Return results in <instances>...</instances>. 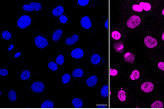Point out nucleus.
Returning a JSON list of instances; mask_svg holds the SVG:
<instances>
[{
    "label": "nucleus",
    "mask_w": 164,
    "mask_h": 109,
    "mask_svg": "<svg viewBox=\"0 0 164 109\" xmlns=\"http://www.w3.org/2000/svg\"><path fill=\"white\" fill-rule=\"evenodd\" d=\"M31 23V18L27 15H23L20 17L17 21L18 26L21 28L24 29L28 26Z\"/></svg>",
    "instance_id": "f257e3e1"
},
{
    "label": "nucleus",
    "mask_w": 164,
    "mask_h": 109,
    "mask_svg": "<svg viewBox=\"0 0 164 109\" xmlns=\"http://www.w3.org/2000/svg\"><path fill=\"white\" fill-rule=\"evenodd\" d=\"M141 22V19L138 16L133 15L131 16L127 21V25L128 27L134 29L138 26Z\"/></svg>",
    "instance_id": "f03ea898"
},
{
    "label": "nucleus",
    "mask_w": 164,
    "mask_h": 109,
    "mask_svg": "<svg viewBox=\"0 0 164 109\" xmlns=\"http://www.w3.org/2000/svg\"><path fill=\"white\" fill-rule=\"evenodd\" d=\"M34 43L37 47L41 49L45 48L48 45V41L47 40L46 38L40 35L35 38Z\"/></svg>",
    "instance_id": "7ed1b4c3"
},
{
    "label": "nucleus",
    "mask_w": 164,
    "mask_h": 109,
    "mask_svg": "<svg viewBox=\"0 0 164 109\" xmlns=\"http://www.w3.org/2000/svg\"><path fill=\"white\" fill-rule=\"evenodd\" d=\"M144 43L146 46L150 49L156 47L158 45L157 40L151 36H147L144 39Z\"/></svg>",
    "instance_id": "20e7f679"
},
{
    "label": "nucleus",
    "mask_w": 164,
    "mask_h": 109,
    "mask_svg": "<svg viewBox=\"0 0 164 109\" xmlns=\"http://www.w3.org/2000/svg\"><path fill=\"white\" fill-rule=\"evenodd\" d=\"M31 88L33 92L40 93L43 92L45 89V85L44 83L41 82H35L31 85Z\"/></svg>",
    "instance_id": "39448f33"
},
{
    "label": "nucleus",
    "mask_w": 164,
    "mask_h": 109,
    "mask_svg": "<svg viewBox=\"0 0 164 109\" xmlns=\"http://www.w3.org/2000/svg\"><path fill=\"white\" fill-rule=\"evenodd\" d=\"M80 24L82 27L86 29H89L92 25V21L90 18L88 16L82 17L80 20Z\"/></svg>",
    "instance_id": "423d86ee"
},
{
    "label": "nucleus",
    "mask_w": 164,
    "mask_h": 109,
    "mask_svg": "<svg viewBox=\"0 0 164 109\" xmlns=\"http://www.w3.org/2000/svg\"><path fill=\"white\" fill-rule=\"evenodd\" d=\"M154 88V84L151 82H145L141 85V90L145 93H151Z\"/></svg>",
    "instance_id": "0eeeda50"
},
{
    "label": "nucleus",
    "mask_w": 164,
    "mask_h": 109,
    "mask_svg": "<svg viewBox=\"0 0 164 109\" xmlns=\"http://www.w3.org/2000/svg\"><path fill=\"white\" fill-rule=\"evenodd\" d=\"M84 55V52L83 51L80 49V48H77L74 50H73L71 52V56L73 58L75 59H80L82 58Z\"/></svg>",
    "instance_id": "6e6552de"
},
{
    "label": "nucleus",
    "mask_w": 164,
    "mask_h": 109,
    "mask_svg": "<svg viewBox=\"0 0 164 109\" xmlns=\"http://www.w3.org/2000/svg\"><path fill=\"white\" fill-rule=\"evenodd\" d=\"M98 77L96 75H92L89 77L86 81V84L90 87H94L98 82Z\"/></svg>",
    "instance_id": "1a4fd4ad"
},
{
    "label": "nucleus",
    "mask_w": 164,
    "mask_h": 109,
    "mask_svg": "<svg viewBox=\"0 0 164 109\" xmlns=\"http://www.w3.org/2000/svg\"><path fill=\"white\" fill-rule=\"evenodd\" d=\"M135 57V55L128 52L124 56V61L126 62L133 64L134 62Z\"/></svg>",
    "instance_id": "9d476101"
},
{
    "label": "nucleus",
    "mask_w": 164,
    "mask_h": 109,
    "mask_svg": "<svg viewBox=\"0 0 164 109\" xmlns=\"http://www.w3.org/2000/svg\"><path fill=\"white\" fill-rule=\"evenodd\" d=\"M79 40V37L77 34H74L71 38H67L65 40V43L67 45H73L76 43Z\"/></svg>",
    "instance_id": "9b49d317"
},
{
    "label": "nucleus",
    "mask_w": 164,
    "mask_h": 109,
    "mask_svg": "<svg viewBox=\"0 0 164 109\" xmlns=\"http://www.w3.org/2000/svg\"><path fill=\"white\" fill-rule=\"evenodd\" d=\"M64 12V9L63 6H58L53 10V14L55 17H59L63 15Z\"/></svg>",
    "instance_id": "f8f14e48"
},
{
    "label": "nucleus",
    "mask_w": 164,
    "mask_h": 109,
    "mask_svg": "<svg viewBox=\"0 0 164 109\" xmlns=\"http://www.w3.org/2000/svg\"><path fill=\"white\" fill-rule=\"evenodd\" d=\"M115 51L119 53H122L124 51V46L123 42H119L114 44Z\"/></svg>",
    "instance_id": "ddd939ff"
},
{
    "label": "nucleus",
    "mask_w": 164,
    "mask_h": 109,
    "mask_svg": "<svg viewBox=\"0 0 164 109\" xmlns=\"http://www.w3.org/2000/svg\"><path fill=\"white\" fill-rule=\"evenodd\" d=\"M72 104L75 108H81L83 107L82 101L78 98L74 99L72 101Z\"/></svg>",
    "instance_id": "4468645a"
},
{
    "label": "nucleus",
    "mask_w": 164,
    "mask_h": 109,
    "mask_svg": "<svg viewBox=\"0 0 164 109\" xmlns=\"http://www.w3.org/2000/svg\"><path fill=\"white\" fill-rule=\"evenodd\" d=\"M63 33V30L61 29H59L57 30H56L54 32L53 36H52V39L54 41H58L62 36Z\"/></svg>",
    "instance_id": "2eb2a0df"
},
{
    "label": "nucleus",
    "mask_w": 164,
    "mask_h": 109,
    "mask_svg": "<svg viewBox=\"0 0 164 109\" xmlns=\"http://www.w3.org/2000/svg\"><path fill=\"white\" fill-rule=\"evenodd\" d=\"M41 108H44V109H47V108H54V105L53 102L51 101H46L44 102L41 105Z\"/></svg>",
    "instance_id": "dca6fc26"
},
{
    "label": "nucleus",
    "mask_w": 164,
    "mask_h": 109,
    "mask_svg": "<svg viewBox=\"0 0 164 109\" xmlns=\"http://www.w3.org/2000/svg\"><path fill=\"white\" fill-rule=\"evenodd\" d=\"M83 71L80 68H77L75 69L72 73V75L74 77H81L83 76Z\"/></svg>",
    "instance_id": "f3484780"
},
{
    "label": "nucleus",
    "mask_w": 164,
    "mask_h": 109,
    "mask_svg": "<svg viewBox=\"0 0 164 109\" xmlns=\"http://www.w3.org/2000/svg\"><path fill=\"white\" fill-rule=\"evenodd\" d=\"M101 57L99 55H93L91 57V62L94 65L98 64L101 62Z\"/></svg>",
    "instance_id": "a211bd4d"
},
{
    "label": "nucleus",
    "mask_w": 164,
    "mask_h": 109,
    "mask_svg": "<svg viewBox=\"0 0 164 109\" xmlns=\"http://www.w3.org/2000/svg\"><path fill=\"white\" fill-rule=\"evenodd\" d=\"M101 95L104 98H107L109 95V86L108 85L104 86L101 90Z\"/></svg>",
    "instance_id": "6ab92c4d"
},
{
    "label": "nucleus",
    "mask_w": 164,
    "mask_h": 109,
    "mask_svg": "<svg viewBox=\"0 0 164 109\" xmlns=\"http://www.w3.org/2000/svg\"><path fill=\"white\" fill-rule=\"evenodd\" d=\"M30 77V72L27 70H24L20 75V78L22 80H26L28 79Z\"/></svg>",
    "instance_id": "aec40b11"
},
{
    "label": "nucleus",
    "mask_w": 164,
    "mask_h": 109,
    "mask_svg": "<svg viewBox=\"0 0 164 109\" xmlns=\"http://www.w3.org/2000/svg\"><path fill=\"white\" fill-rule=\"evenodd\" d=\"M164 107L162 102L160 101H156L154 102L151 105V108L153 109H161Z\"/></svg>",
    "instance_id": "412c9836"
},
{
    "label": "nucleus",
    "mask_w": 164,
    "mask_h": 109,
    "mask_svg": "<svg viewBox=\"0 0 164 109\" xmlns=\"http://www.w3.org/2000/svg\"><path fill=\"white\" fill-rule=\"evenodd\" d=\"M8 98L9 100L12 102L16 101L17 99V94L16 92L14 90H10L8 93Z\"/></svg>",
    "instance_id": "4be33fe9"
},
{
    "label": "nucleus",
    "mask_w": 164,
    "mask_h": 109,
    "mask_svg": "<svg viewBox=\"0 0 164 109\" xmlns=\"http://www.w3.org/2000/svg\"><path fill=\"white\" fill-rule=\"evenodd\" d=\"M118 97L121 102H124L126 99V92L123 90H120L118 93Z\"/></svg>",
    "instance_id": "5701e85b"
},
{
    "label": "nucleus",
    "mask_w": 164,
    "mask_h": 109,
    "mask_svg": "<svg viewBox=\"0 0 164 109\" xmlns=\"http://www.w3.org/2000/svg\"><path fill=\"white\" fill-rule=\"evenodd\" d=\"M139 76H140L139 72L137 70H135L133 71L131 73L130 75V78L132 80H135L138 79Z\"/></svg>",
    "instance_id": "b1692460"
},
{
    "label": "nucleus",
    "mask_w": 164,
    "mask_h": 109,
    "mask_svg": "<svg viewBox=\"0 0 164 109\" xmlns=\"http://www.w3.org/2000/svg\"><path fill=\"white\" fill-rule=\"evenodd\" d=\"M71 79V75L69 73H66L63 75L62 77V83L64 84H67L69 83Z\"/></svg>",
    "instance_id": "393cba45"
},
{
    "label": "nucleus",
    "mask_w": 164,
    "mask_h": 109,
    "mask_svg": "<svg viewBox=\"0 0 164 109\" xmlns=\"http://www.w3.org/2000/svg\"><path fill=\"white\" fill-rule=\"evenodd\" d=\"M29 5H31L33 7V9L35 10L36 11H39L42 9V5L39 3L32 2H30Z\"/></svg>",
    "instance_id": "a878e982"
},
{
    "label": "nucleus",
    "mask_w": 164,
    "mask_h": 109,
    "mask_svg": "<svg viewBox=\"0 0 164 109\" xmlns=\"http://www.w3.org/2000/svg\"><path fill=\"white\" fill-rule=\"evenodd\" d=\"M139 5L142 7L143 9L146 11H149L151 9V5L150 3L147 2H140Z\"/></svg>",
    "instance_id": "bb28decb"
},
{
    "label": "nucleus",
    "mask_w": 164,
    "mask_h": 109,
    "mask_svg": "<svg viewBox=\"0 0 164 109\" xmlns=\"http://www.w3.org/2000/svg\"><path fill=\"white\" fill-rule=\"evenodd\" d=\"M64 57L62 55H59L56 59V63L59 65H63L64 63Z\"/></svg>",
    "instance_id": "cd10ccee"
},
{
    "label": "nucleus",
    "mask_w": 164,
    "mask_h": 109,
    "mask_svg": "<svg viewBox=\"0 0 164 109\" xmlns=\"http://www.w3.org/2000/svg\"><path fill=\"white\" fill-rule=\"evenodd\" d=\"M2 37L4 39L6 40H9L12 37V34L10 32L5 30L2 32Z\"/></svg>",
    "instance_id": "c85d7f7f"
},
{
    "label": "nucleus",
    "mask_w": 164,
    "mask_h": 109,
    "mask_svg": "<svg viewBox=\"0 0 164 109\" xmlns=\"http://www.w3.org/2000/svg\"><path fill=\"white\" fill-rule=\"evenodd\" d=\"M111 36L113 39L115 40H119L121 37V34L118 31L115 30L112 32Z\"/></svg>",
    "instance_id": "c756f323"
},
{
    "label": "nucleus",
    "mask_w": 164,
    "mask_h": 109,
    "mask_svg": "<svg viewBox=\"0 0 164 109\" xmlns=\"http://www.w3.org/2000/svg\"><path fill=\"white\" fill-rule=\"evenodd\" d=\"M48 67L50 68V69H51L52 71H57L58 69V67L57 63H56L54 62H50L48 64Z\"/></svg>",
    "instance_id": "7c9ffc66"
},
{
    "label": "nucleus",
    "mask_w": 164,
    "mask_h": 109,
    "mask_svg": "<svg viewBox=\"0 0 164 109\" xmlns=\"http://www.w3.org/2000/svg\"><path fill=\"white\" fill-rule=\"evenodd\" d=\"M23 9L25 11L29 12H32L33 11V10H34L33 8V7L31 5H28V4L24 5L23 6Z\"/></svg>",
    "instance_id": "2f4dec72"
},
{
    "label": "nucleus",
    "mask_w": 164,
    "mask_h": 109,
    "mask_svg": "<svg viewBox=\"0 0 164 109\" xmlns=\"http://www.w3.org/2000/svg\"><path fill=\"white\" fill-rule=\"evenodd\" d=\"M132 9H133V10L134 11L139 12H142L143 11V10L141 6H140L139 5H136V4H135V5H133Z\"/></svg>",
    "instance_id": "473e14b6"
},
{
    "label": "nucleus",
    "mask_w": 164,
    "mask_h": 109,
    "mask_svg": "<svg viewBox=\"0 0 164 109\" xmlns=\"http://www.w3.org/2000/svg\"><path fill=\"white\" fill-rule=\"evenodd\" d=\"M89 2V0H78V3L79 5L81 6H85L88 4Z\"/></svg>",
    "instance_id": "72a5a7b5"
},
{
    "label": "nucleus",
    "mask_w": 164,
    "mask_h": 109,
    "mask_svg": "<svg viewBox=\"0 0 164 109\" xmlns=\"http://www.w3.org/2000/svg\"><path fill=\"white\" fill-rule=\"evenodd\" d=\"M59 20L62 23H66L67 21L68 20V19H67V17L65 16V15H62L59 18Z\"/></svg>",
    "instance_id": "f704fd0d"
},
{
    "label": "nucleus",
    "mask_w": 164,
    "mask_h": 109,
    "mask_svg": "<svg viewBox=\"0 0 164 109\" xmlns=\"http://www.w3.org/2000/svg\"><path fill=\"white\" fill-rule=\"evenodd\" d=\"M8 71L7 70L4 69H0V75L5 76L8 75Z\"/></svg>",
    "instance_id": "c9c22d12"
},
{
    "label": "nucleus",
    "mask_w": 164,
    "mask_h": 109,
    "mask_svg": "<svg viewBox=\"0 0 164 109\" xmlns=\"http://www.w3.org/2000/svg\"><path fill=\"white\" fill-rule=\"evenodd\" d=\"M118 74V71L116 69H110V74L111 76H115Z\"/></svg>",
    "instance_id": "e433bc0d"
},
{
    "label": "nucleus",
    "mask_w": 164,
    "mask_h": 109,
    "mask_svg": "<svg viewBox=\"0 0 164 109\" xmlns=\"http://www.w3.org/2000/svg\"><path fill=\"white\" fill-rule=\"evenodd\" d=\"M158 66L160 69L164 71V63L163 62H160L159 63Z\"/></svg>",
    "instance_id": "4c0bfd02"
},
{
    "label": "nucleus",
    "mask_w": 164,
    "mask_h": 109,
    "mask_svg": "<svg viewBox=\"0 0 164 109\" xmlns=\"http://www.w3.org/2000/svg\"><path fill=\"white\" fill-rule=\"evenodd\" d=\"M106 107V106H97V108H107Z\"/></svg>",
    "instance_id": "58836bf2"
},
{
    "label": "nucleus",
    "mask_w": 164,
    "mask_h": 109,
    "mask_svg": "<svg viewBox=\"0 0 164 109\" xmlns=\"http://www.w3.org/2000/svg\"><path fill=\"white\" fill-rule=\"evenodd\" d=\"M108 20H107L106 21V23H105V26L106 27V28H108Z\"/></svg>",
    "instance_id": "ea45409f"
},
{
    "label": "nucleus",
    "mask_w": 164,
    "mask_h": 109,
    "mask_svg": "<svg viewBox=\"0 0 164 109\" xmlns=\"http://www.w3.org/2000/svg\"><path fill=\"white\" fill-rule=\"evenodd\" d=\"M162 40H163V41H164V33H163V35H162Z\"/></svg>",
    "instance_id": "a19ab883"
},
{
    "label": "nucleus",
    "mask_w": 164,
    "mask_h": 109,
    "mask_svg": "<svg viewBox=\"0 0 164 109\" xmlns=\"http://www.w3.org/2000/svg\"><path fill=\"white\" fill-rule=\"evenodd\" d=\"M162 14H163V15H164V9H163V11H162Z\"/></svg>",
    "instance_id": "79ce46f5"
}]
</instances>
